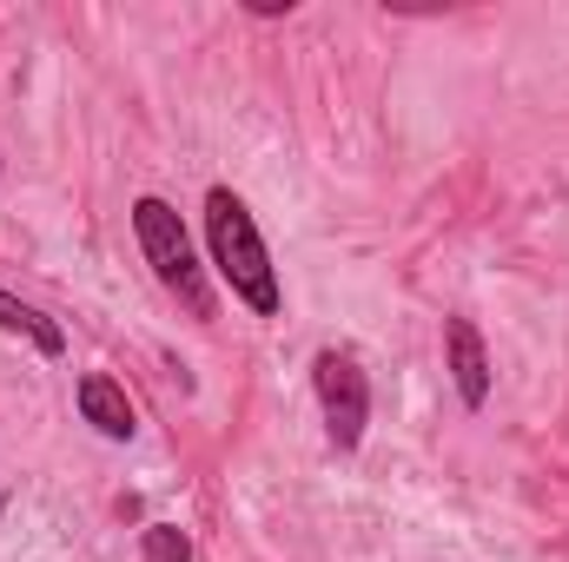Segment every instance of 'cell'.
Returning <instances> with one entry per match:
<instances>
[{"mask_svg":"<svg viewBox=\"0 0 569 562\" xmlns=\"http://www.w3.org/2000/svg\"><path fill=\"white\" fill-rule=\"evenodd\" d=\"M206 239H212L219 279L232 284L259 318H272V311H279V272H272V252H266V239H259V219L246 212L239 192H226V185L206 192Z\"/></svg>","mask_w":569,"mask_h":562,"instance_id":"6da1fadb","label":"cell"},{"mask_svg":"<svg viewBox=\"0 0 569 562\" xmlns=\"http://www.w3.org/2000/svg\"><path fill=\"white\" fill-rule=\"evenodd\" d=\"M133 239H140L152 279L166 284L192 318H212V284H206L199 259H192V239H186V225H179V212L166 199H140L133 205Z\"/></svg>","mask_w":569,"mask_h":562,"instance_id":"7a4b0ae2","label":"cell"},{"mask_svg":"<svg viewBox=\"0 0 569 562\" xmlns=\"http://www.w3.org/2000/svg\"><path fill=\"white\" fill-rule=\"evenodd\" d=\"M311 384H318V404H325V430L338 450H358L365 423H371V384L358 371L351 351H318L311 358Z\"/></svg>","mask_w":569,"mask_h":562,"instance_id":"3957f363","label":"cell"},{"mask_svg":"<svg viewBox=\"0 0 569 562\" xmlns=\"http://www.w3.org/2000/svg\"><path fill=\"white\" fill-rule=\"evenodd\" d=\"M443 358H450L457 398H463L470 411H483V398H490V358H483V338H477L470 318H450V324H443Z\"/></svg>","mask_w":569,"mask_h":562,"instance_id":"277c9868","label":"cell"},{"mask_svg":"<svg viewBox=\"0 0 569 562\" xmlns=\"http://www.w3.org/2000/svg\"><path fill=\"white\" fill-rule=\"evenodd\" d=\"M80 418L93 423L100 436H133V404H127V391L113 384V378H80Z\"/></svg>","mask_w":569,"mask_h":562,"instance_id":"5b68a950","label":"cell"},{"mask_svg":"<svg viewBox=\"0 0 569 562\" xmlns=\"http://www.w3.org/2000/svg\"><path fill=\"white\" fill-rule=\"evenodd\" d=\"M0 331H20V338H27L33 351H47V358H60V351H67V331H60L53 318H40L33 304H20L13 291H0Z\"/></svg>","mask_w":569,"mask_h":562,"instance_id":"8992f818","label":"cell"},{"mask_svg":"<svg viewBox=\"0 0 569 562\" xmlns=\"http://www.w3.org/2000/svg\"><path fill=\"white\" fill-rule=\"evenodd\" d=\"M140 550H146V562H186L192 550H186V536L179 530H166V523H152L140 536Z\"/></svg>","mask_w":569,"mask_h":562,"instance_id":"52a82bcc","label":"cell"}]
</instances>
